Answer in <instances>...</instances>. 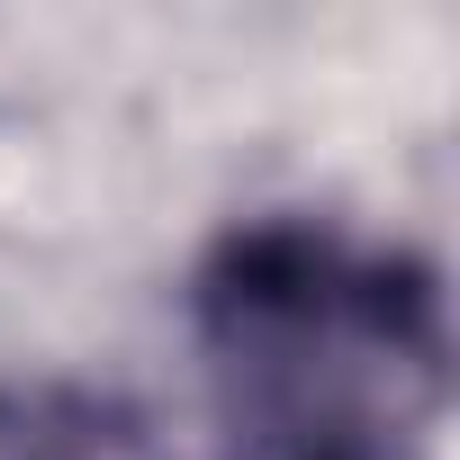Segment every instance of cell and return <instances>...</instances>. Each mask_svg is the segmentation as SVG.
<instances>
[{
  "label": "cell",
  "instance_id": "obj_2",
  "mask_svg": "<svg viewBox=\"0 0 460 460\" xmlns=\"http://www.w3.org/2000/svg\"><path fill=\"white\" fill-rule=\"evenodd\" d=\"M0 460H181L127 397L28 379L0 388Z\"/></svg>",
  "mask_w": 460,
  "mask_h": 460
},
{
  "label": "cell",
  "instance_id": "obj_1",
  "mask_svg": "<svg viewBox=\"0 0 460 460\" xmlns=\"http://www.w3.org/2000/svg\"><path fill=\"white\" fill-rule=\"evenodd\" d=\"M190 325L244 460H424L442 424L451 325L415 253L253 217L199 262Z\"/></svg>",
  "mask_w": 460,
  "mask_h": 460
}]
</instances>
